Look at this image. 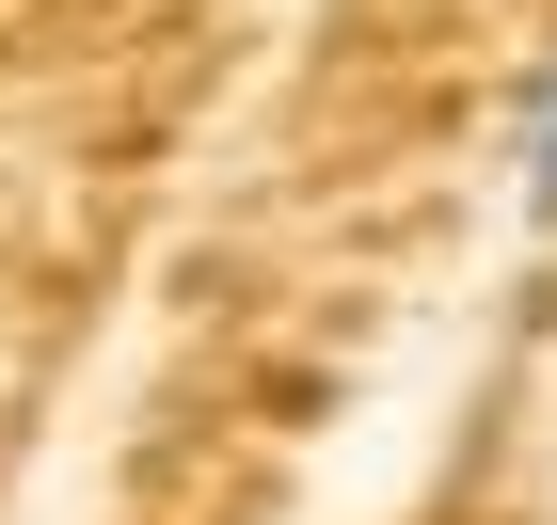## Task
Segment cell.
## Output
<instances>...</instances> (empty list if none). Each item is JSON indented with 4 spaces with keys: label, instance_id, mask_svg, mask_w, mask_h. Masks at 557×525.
Wrapping results in <instances>:
<instances>
[{
    "label": "cell",
    "instance_id": "cell-1",
    "mask_svg": "<svg viewBox=\"0 0 557 525\" xmlns=\"http://www.w3.org/2000/svg\"><path fill=\"white\" fill-rule=\"evenodd\" d=\"M525 223H557V80H542V112H525Z\"/></svg>",
    "mask_w": 557,
    "mask_h": 525
}]
</instances>
